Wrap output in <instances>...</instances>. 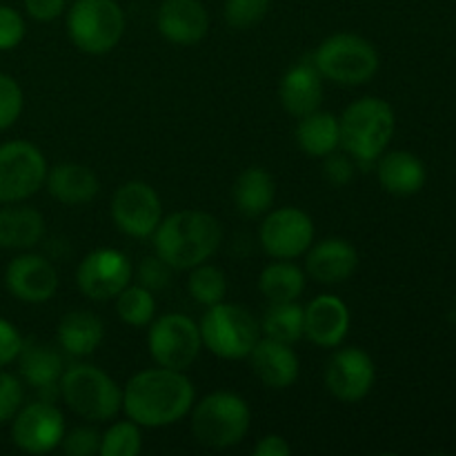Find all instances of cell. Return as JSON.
Here are the masks:
<instances>
[{
  "instance_id": "4dcf8cb0",
  "label": "cell",
  "mask_w": 456,
  "mask_h": 456,
  "mask_svg": "<svg viewBox=\"0 0 456 456\" xmlns=\"http://www.w3.org/2000/svg\"><path fill=\"white\" fill-rule=\"evenodd\" d=\"M116 301V314L129 328H145L156 319V297L142 285L129 283Z\"/></svg>"
},
{
  "instance_id": "8fae6325",
  "label": "cell",
  "mask_w": 456,
  "mask_h": 456,
  "mask_svg": "<svg viewBox=\"0 0 456 456\" xmlns=\"http://www.w3.org/2000/svg\"><path fill=\"white\" fill-rule=\"evenodd\" d=\"M116 230L129 239H151L163 221V200L145 181H127L114 191L110 203Z\"/></svg>"
},
{
  "instance_id": "4316f807",
  "label": "cell",
  "mask_w": 456,
  "mask_h": 456,
  "mask_svg": "<svg viewBox=\"0 0 456 456\" xmlns=\"http://www.w3.org/2000/svg\"><path fill=\"white\" fill-rule=\"evenodd\" d=\"M232 196L240 216L261 218L274 208L276 181L265 167H248L236 178Z\"/></svg>"
},
{
  "instance_id": "4fadbf2b",
  "label": "cell",
  "mask_w": 456,
  "mask_h": 456,
  "mask_svg": "<svg viewBox=\"0 0 456 456\" xmlns=\"http://www.w3.org/2000/svg\"><path fill=\"white\" fill-rule=\"evenodd\" d=\"M134 279V265L120 249L101 248L89 252L76 270V285L89 301H111Z\"/></svg>"
},
{
  "instance_id": "b9f144b4",
  "label": "cell",
  "mask_w": 456,
  "mask_h": 456,
  "mask_svg": "<svg viewBox=\"0 0 456 456\" xmlns=\"http://www.w3.org/2000/svg\"><path fill=\"white\" fill-rule=\"evenodd\" d=\"M22 4L36 22H52L67 12V0H22Z\"/></svg>"
},
{
  "instance_id": "30bf717a",
  "label": "cell",
  "mask_w": 456,
  "mask_h": 456,
  "mask_svg": "<svg viewBox=\"0 0 456 456\" xmlns=\"http://www.w3.org/2000/svg\"><path fill=\"white\" fill-rule=\"evenodd\" d=\"M147 350L160 368L185 372L203 350L199 323L191 316L178 314V312L156 316L147 332Z\"/></svg>"
},
{
  "instance_id": "6da1fadb",
  "label": "cell",
  "mask_w": 456,
  "mask_h": 456,
  "mask_svg": "<svg viewBox=\"0 0 456 456\" xmlns=\"http://www.w3.org/2000/svg\"><path fill=\"white\" fill-rule=\"evenodd\" d=\"M196 403V387L183 370L150 368L123 387V412L141 428H169L183 421Z\"/></svg>"
},
{
  "instance_id": "603a6c76",
  "label": "cell",
  "mask_w": 456,
  "mask_h": 456,
  "mask_svg": "<svg viewBox=\"0 0 456 456\" xmlns=\"http://www.w3.org/2000/svg\"><path fill=\"white\" fill-rule=\"evenodd\" d=\"M45 187L62 205H85L92 203L101 191V181L96 172L87 165L80 163H61L53 165L47 172Z\"/></svg>"
},
{
  "instance_id": "ffe728a7",
  "label": "cell",
  "mask_w": 456,
  "mask_h": 456,
  "mask_svg": "<svg viewBox=\"0 0 456 456\" xmlns=\"http://www.w3.org/2000/svg\"><path fill=\"white\" fill-rule=\"evenodd\" d=\"M305 258V274L314 279L316 283L338 285L352 279L359 267V252L354 245L346 239H323L319 243H312L307 249Z\"/></svg>"
},
{
  "instance_id": "60d3db41",
  "label": "cell",
  "mask_w": 456,
  "mask_h": 456,
  "mask_svg": "<svg viewBox=\"0 0 456 456\" xmlns=\"http://www.w3.org/2000/svg\"><path fill=\"white\" fill-rule=\"evenodd\" d=\"M22 343H25V338L20 337L16 325L0 316V368H7L18 359Z\"/></svg>"
},
{
  "instance_id": "52a82bcc",
  "label": "cell",
  "mask_w": 456,
  "mask_h": 456,
  "mask_svg": "<svg viewBox=\"0 0 456 456\" xmlns=\"http://www.w3.org/2000/svg\"><path fill=\"white\" fill-rule=\"evenodd\" d=\"M199 328L203 347L223 361L248 359L263 337L261 321L248 307L225 301L208 307Z\"/></svg>"
},
{
  "instance_id": "ab89813d",
  "label": "cell",
  "mask_w": 456,
  "mask_h": 456,
  "mask_svg": "<svg viewBox=\"0 0 456 456\" xmlns=\"http://www.w3.org/2000/svg\"><path fill=\"white\" fill-rule=\"evenodd\" d=\"M323 174L328 178L330 185L334 187H346L347 183L354 178V159L350 154H338V151H332L330 156H325Z\"/></svg>"
},
{
  "instance_id": "ac0fdd59",
  "label": "cell",
  "mask_w": 456,
  "mask_h": 456,
  "mask_svg": "<svg viewBox=\"0 0 456 456\" xmlns=\"http://www.w3.org/2000/svg\"><path fill=\"white\" fill-rule=\"evenodd\" d=\"M156 29L176 47L199 45L209 31V13L200 0H163L156 12Z\"/></svg>"
},
{
  "instance_id": "e0dca14e",
  "label": "cell",
  "mask_w": 456,
  "mask_h": 456,
  "mask_svg": "<svg viewBox=\"0 0 456 456\" xmlns=\"http://www.w3.org/2000/svg\"><path fill=\"white\" fill-rule=\"evenodd\" d=\"M350 323L352 316L347 303L334 294H321L305 305L303 338L325 350H334L346 341Z\"/></svg>"
},
{
  "instance_id": "d6986e66",
  "label": "cell",
  "mask_w": 456,
  "mask_h": 456,
  "mask_svg": "<svg viewBox=\"0 0 456 456\" xmlns=\"http://www.w3.org/2000/svg\"><path fill=\"white\" fill-rule=\"evenodd\" d=\"M249 365L258 381L270 390H288L297 383L301 361L288 343L261 337L249 352Z\"/></svg>"
},
{
  "instance_id": "7bdbcfd3",
  "label": "cell",
  "mask_w": 456,
  "mask_h": 456,
  "mask_svg": "<svg viewBox=\"0 0 456 456\" xmlns=\"http://www.w3.org/2000/svg\"><path fill=\"white\" fill-rule=\"evenodd\" d=\"M254 456H289L292 454V445L288 439L281 435H265L256 441L254 445Z\"/></svg>"
},
{
  "instance_id": "f35d334b",
  "label": "cell",
  "mask_w": 456,
  "mask_h": 456,
  "mask_svg": "<svg viewBox=\"0 0 456 456\" xmlns=\"http://www.w3.org/2000/svg\"><path fill=\"white\" fill-rule=\"evenodd\" d=\"M172 272V267H169L163 258L156 256V254L154 256H145L136 270L138 285L151 289V292H160V289H165L169 285Z\"/></svg>"
},
{
  "instance_id": "9c48e42d",
  "label": "cell",
  "mask_w": 456,
  "mask_h": 456,
  "mask_svg": "<svg viewBox=\"0 0 456 456\" xmlns=\"http://www.w3.org/2000/svg\"><path fill=\"white\" fill-rule=\"evenodd\" d=\"M47 159L29 141H7L0 145V205L25 203L38 194L47 181Z\"/></svg>"
},
{
  "instance_id": "2e32d148",
  "label": "cell",
  "mask_w": 456,
  "mask_h": 456,
  "mask_svg": "<svg viewBox=\"0 0 456 456\" xmlns=\"http://www.w3.org/2000/svg\"><path fill=\"white\" fill-rule=\"evenodd\" d=\"M58 272L52 261L40 254H18L12 258L4 270V288L16 301L27 305H40L56 297L58 292Z\"/></svg>"
},
{
  "instance_id": "9a60e30c",
  "label": "cell",
  "mask_w": 456,
  "mask_h": 456,
  "mask_svg": "<svg viewBox=\"0 0 456 456\" xmlns=\"http://www.w3.org/2000/svg\"><path fill=\"white\" fill-rule=\"evenodd\" d=\"M377 368L361 347H341L325 365V387L341 403H359L372 392Z\"/></svg>"
},
{
  "instance_id": "8992f818",
  "label": "cell",
  "mask_w": 456,
  "mask_h": 456,
  "mask_svg": "<svg viewBox=\"0 0 456 456\" xmlns=\"http://www.w3.org/2000/svg\"><path fill=\"white\" fill-rule=\"evenodd\" d=\"M312 65L323 80L341 87H359L377 76L381 58L368 38L350 31H338L316 47Z\"/></svg>"
},
{
  "instance_id": "44dd1931",
  "label": "cell",
  "mask_w": 456,
  "mask_h": 456,
  "mask_svg": "<svg viewBox=\"0 0 456 456\" xmlns=\"http://www.w3.org/2000/svg\"><path fill=\"white\" fill-rule=\"evenodd\" d=\"M279 101L288 114L301 116L321 110L323 102V78L310 62H297L283 74L279 85Z\"/></svg>"
},
{
  "instance_id": "83f0119b",
  "label": "cell",
  "mask_w": 456,
  "mask_h": 456,
  "mask_svg": "<svg viewBox=\"0 0 456 456\" xmlns=\"http://www.w3.org/2000/svg\"><path fill=\"white\" fill-rule=\"evenodd\" d=\"M297 142L312 159H325L337 151L341 147L338 116L321 110L301 116L297 125Z\"/></svg>"
},
{
  "instance_id": "d4e9b609",
  "label": "cell",
  "mask_w": 456,
  "mask_h": 456,
  "mask_svg": "<svg viewBox=\"0 0 456 456\" xmlns=\"http://www.w3.org/2000/svg\"><path fill=\"white\" fill-rule=\"evenodd\" d=\"M45 236V218L38 209L22 203L0 208V248L27 252Z\"/></svg>"
},
{
  "instance_id": "8d00e7d4",
  "label": "cell",
  "mask_w": 456,
  "mask_h": 456,
  "mask_svg": "<svg viewBox=\"0 0 456 456\" xmlns=\"http://www.w3.org/2000/svg\"><path fill=\"white\" fill-rule=\"evenodd\" d=\"M101 432L89 426L67 430L61 441V450L69 456H94L101 452Z\"/></svg>"
},
{
  "instance_id": "5b68a950",
  "label": "cell",
  "mask_w": 456,
  "mask_h": 456,
  "mask_svg": "<svg viewBox=\"0 0 456 456\" xmlns=\"http://www.w3.org/2000/svg\"><path fill=\"white\" fill-rule=\"evenodd\" d=\"M191 435L200 445L227 450L239 445L252 426V412L236 392L216 390L191 408Z\"/></svg>"
},
{
  "instance_id": "5bb4252c",
  "label": "cell",
  "mask_w": 456,
  "mask_h": 456,
  "mask_svg": "<svg viewBox=\"0 0 456 456\" xmlns=\"http://www.w3.org/2000/svg\"><path fill=\"white\" fill-rule=\"evenodd\" d=\"M67 432L65 414L47 401L22 405L12 419V441L27 454H49L61 448Z\"/></svg>"
},
{
  "instance_id": "3957f363",
  "label": "cell",
  "mask_w": 456,
  "mask_h": 456,
  "mask_svg": "<svg viewBox=\"0 0 456 456\" xmlns=\"http://www.w3.org/2000/svg\"><path fill=\"white\" fill-rule=\"evenodd\" d=\"M341 147L359 163H377L387 150L396 129L395 110L379 96H365L346 107L338 116Z\"/></svg>"
},
{
  "instance_id": "f1b7e54d",
  "label": "cell",
  "mask_w": 456,
  "mask_h": 456,
  "mask_svg": "<svg viewBox=\"0 0 456 456\" xmlns=\"http://www.w3.org/2000/svg\"><path fill=\"white\" fill-rule=\"evenodd\" d=\"M305 272L297 263L279 261V258L263 267L261 276H258V289L270 303L298 301L305 292Z\"/></svg>"
},
{
  "instance_id": "7a4b0ae2",
  "label": "cell",
  "mask_w": 456,
  "mask_h": 456,
  "mask_svg": "<svg viewBox=\"0 0 456 456\" xmlns=\"http://www.w3.org/2000/svg\"><path fill=\"white\" fill-rule=\"evenodd\" d=\"M151 243L156 256L172 270L190 272L216 254L223 243V227L216 216L203 209H178L160 221Z\"/></svg>"
},
{
  "instance_id": "484cf974",
  "label": "cell",
  "mask_w": 456,
  "mask_h": 456,
  "mask_svg": "<svg viewBox=\"0 0 456 456\" xmlns=\"http://www.w3.org/2000/svg\"><path fill=\"white\" fill-rule=\"evenodd\" d=\"M56 338L58 347L65 354L83 359V356L94 354L101 347L102 338H105V325L94 312L74 310L61 319Z\"/></svg>"
},
{
  "instance_id": "7402d4cb",
  "label": "cell",
  "mask_w": 456,
  "mask_h": 456,
  "mask_svg": "<svg viewBox=\"0 0 456 456\" xmlns=\"http://www.w3.org/2000/svg\"><path fill=\"white\" fill-rule=\"evenodd\" d=\"M379 185L392 196H414L423 190L428 172L417 154L405 150L383 151L377 159Z\"/></svg>"
},
{
  "instance_id": "cb8c5ba5",
  "label": "cell",
  "mask_w": 456,
  "mask_h": 456,
  "mask_svg": "<svg viewBox=\"0 0 456 456\" xmlns=\"http://www.w3.org/2000/svg\"><path fill=\"white\" fill-rule=\"evenodd\" d=\"M16 361L27 386L40 392L58 390V383L65 372V361L56 347L43 341H25Z\"/></svg>"
},
{
  "instance_id": "ba28073f",
  "label": "cell",
  "mask_w": 456,
  "mask_h": 456,
  "mask_svg": "<svg viewBox=\"0 0 456 456\" xmlns=\"http://www.w3.org/2000/svg\"><path fill=\"white\" fill-rule=\"evenodd\" d=\"M125 12L116 0H74L67 9V36L89 56L114 52L125 36Z\"/></svg>"
},
{
  "instance_id": "74e56055",
  "label": "cell",
  "mask_w": 456,
  "mask_h": 456,
  "mask_svg": "<svg viewBox=\"0 0 456 456\" xmlns=\"http://www.w3.org/2000/svg\"><path fill=\"white\" fill-rule=\"evenodd\" d=\"M27 34L25 18L18 9L0 4V52H12Z\"/></svg>"
},
{
  "instance_id": "277c9868",
  "label": "cell",
  "mask_w": 456,
  "mask_h": 456,
  "mask_svg": "<svg viewBox=\"0 0 456 456\" xmlns=\"http://www.w3.org/2000/svg\"><path fill=\"white\" fill-rule=\"evenodd\" d=\"M58 392L67 408L85 421H114L123 410V387L96 365L78 363L67 368L58 383Z\"/></svg>"
},
{
  "instance_id": "d590c367",
  "label": "cell",
  "mask_w": 456,
  "mask_h": 456,
  "mask_svg": "<svg viewBox=\"0 0 456 456\" xmlns=\"http://www.w3.org/2000/svg\"><path fill=\"white\" fill-rule=\"evenodd\" d=\"M25 401V387L16 374L0 368V426L12 421Z\"/></svg>"
},
{
  "instance_id": "836d02e7",
  "label": "cell",
  "mask_w": 456,
  "mask_h": 456,
  "mask_svg": "<svg viewBox=\"0 0 456 456\" xmlns=\"http://www.w3.org/2000/svg\"><path fill=\"white\" fill-rule=\"evenodd\" d=\"M272 0H225L223 4V18L227 25L236 31L252 29L265 20Z\"/></svg>"
},
{
  "instance_id": "7c38bea8",
  "label": "cell",
  "mask_w": 456,
  "mask_h": 456,
  "mask_svg": "<svg viewBox=\"0 0 456 456\" xmlns=\"http://www.w3.org/2000/svg\"><path fill=\"white\" fill-rule=\"evenodd\" d=\"M258 240L267 256L294 261L314 243V221L310 214L292 205L270 209L258 230Z\"/></svg>"
},
{
  "instance_id": "f546056e",
  "label": "cell",
  "mask_w": 456,
  "mask_h": 456,
  "mask_svg": "<svg viewBox=\"0 0 456 456\" xmlns=\"http://www.w3.org/2000/svg\"><path fill=\"white\" fill-rule=\"evenodd\" d=\"M303 319L305 307L298 305V301L270 303V310L261 321V332L263 337L294 346L303 338Z\"/></svg>"
},
{
  "instance_id": "e575fe53",
  "label": "cell",
  "mask_w": 456,
  "mask_h": 456,
  "mask_svg": "<svg viewBox=\"0 0 456 456\" xmlns=\"http://www.w3.org/2000/svg\"><path fill=\"white\" fill-rule=\"evenodd\" d=\"M22 107H25V96L13 76L0 71V132L16 125L20 118Z\"/></svg>"
},
{
  "instance_id": "d6a6232c",
  "label": "cell",
  "mask_w": 456,
  "mask_h": 456,
  "mask_svg": "<svg viewBox=\"0 0 456 456\" xmlns=\"http://www.w3.org/2000/svg\"><path fill=\"white\" fill-rule=\"evenodd\" d=\"M142 450V428L127 421H116L107 428L105 435L101 436V452L102 456H136Z\"/></svg>"
},
{
  "instance_id": "1f68e13d",
  "label": "cell",
  "mask_w": 456,
  "mask_h": 456,
  "mask_svg": "<svg viewBox=\"0 0 456 456\" xmlns=\"http://www.w3.org/2000/svg\"><path fill=\"white\" fill-rule=\"evenodd\" d=\"M227 276L221 267L212 265V263H200V265L191 267L190 279H187V292L196 303L205 307H212L216 303H223L227 297Z\"/></svg>"
}]
</instances>
